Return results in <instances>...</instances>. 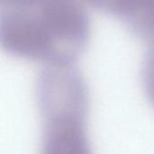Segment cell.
<instances>
[{"mask_svg": "<svg viewBox=\"0 0 154 154\" xmlns=\"http://www.w3.org/2000/svg\"><path fill=\"white\" fill-rule=\"evenodd\" d=\"M89 36V22L78 0H43L24 8L1 9L0 42L12 55L73 64Z\"/></svg>", "mask_w": 154, "mask_h": 154, "instance_id": "6da1fadb", "label": "cell"}, {"mask_svg": "<svg viewBox=\"0 0 154 154\" xmlns=\"http://www.w3.org/2000/svg\"><path fill=\"white\" fill-rule=\"evenodd\" d=\"M94 7L116 14L125 21L131 18L145 0H87Z\"/></svg>", "mask_w": 154, "mask_h": 154, "instance_id": "277c9868", "label": "cell"}, {"mask_svg": "<svg viewBox=\"0 0 154 154\" xmlns=\"http://www.w3.org/2000/svg\"><path fill=\"white\" fill-rule=\"evenodd\" d=\"M136 32L154 47V0H145L138 11L127 20Z\"/></svg>", "mask_w": 154, "mask_h": 154, "instance_id": "3957f363", "label": "cell"}, {"mask_svg": "<svg viewBox=\"0 0 154 154\" xmlns=\"http://www.w3.org/2000/svg\"><path fill=\"white\" fill-rule=\"evenodd\" d=\"M143 81L145 94L154 106V47H150L143 63Z\"/></svg>", "mask_w": 154, "mask_h": 154, "instance_id": "5b68a950", "label": "cell"}, {"mask_svg": "<svg viewBox=\"0 0 154 154\" xmlns=\"http://www.w3.org/2000/svg\"><path fill=\"white\" fill-rule=\"evenodd\" d=\"M42 154H92L87 135L88 94L73 66L46 65L37 82Z\"/></svg>", "mask_w": 154, "mask_h": 154, "instance_id": "7a4b0ae2", "label": "cell"}]
</instances>
